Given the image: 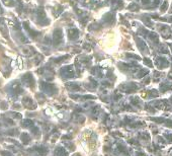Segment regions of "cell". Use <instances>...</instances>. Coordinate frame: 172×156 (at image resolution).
Here are the masks:
<instances>
[{
    "label": "cell",
    "instance_id": "obj_1",
    "mask_svg": "<svg viewBox=\"0 0 172 156\" xmlns=\"http://www.w3.org/2000/svg\"><path fill=\"white\" fill-rule=\"evenodd\" d=\"M158 29H159L160 32H161V36H162L163 38H165V39L171 38V36H172V31H171V29L169 28L168 25H158Z\"/></svg>",
    "mask_w": 172,
    "mask_h": 156
},
{
    "label": "cell",
    "instance_id": "obj_2",
    "mask_svg": "<svg viewBox=\"0 0 172 156\" xmlns=\"http://www.w3.org/2000/svg\"><path fill=\"white\" fill-rule=\"evenodd\" d=\"M63 38V32L61 29H56L55 32H54V41H55V44H59L61 43Z\"/></svg>",
    "mask_w": 172,
    "mask_h": 156
},
{
    "label": "cell",
    "instance_id": "obj_3",
    "mask_svg": "<svg viewBox=\"0 0 172 156\" xmlns=\"http://www.w3.org/2000/svg\"><path fill=\"white\" fill-rule=\"evenodd\" d=\"M68 36L70 40H76L79 37V32H78L77 29H70L68 31Z\"/></svg>",
    "mask_w": 172,
    "mask_h": 156
},
{
    "label": "cell",
    "instance_id": "obj_4",
    "mask_svg": "<svg viewBox=\"0 0 172 156\" xmlns=\"http://www.w3.org/2000/svg\"><path fill=\"white\" fill-rule=\"evenodd\" d=\"M113 20H114V15H113V13H111V12H108L103 16V22L106 23H113Z\"/></svg>",
    "mask_w": 172,
    "mask_h": 156
},
{
    "label": "cell",
    "instance_id": "obj_5",
    "mask_svg": "<svg viewBox=\"0 0 172 156\" xmlns=\"http://www.w3.org/2000/svg\"><path fill=\"white\" fill-rule=\"evenodd\" d=\"M147 38H149L151 41L156 42V43L158 42V35L155 34V32H148Z\"/></svg>",
    "mask_w": 172,
    "mask_h": 156
},
{
    "label": "cell",
    "instance_id": "obj_6",
    "mask_svg": "<svg viewBox=\"0 0 172 156\" xmlns=\"http://www.w3.org/2000/svg\"><path fill=\"white\" fill-rule=\"evenodd\" d=\"M136 42H137V44H138V47L140 48V50L141 51H144L145 49L147 48L146 46V44H145V42H143L141 40V39H138V38H136Z\"/></svg>",
    "mask_w": 172,
    "mask_h": 156
},
{
    "label": "cell",
    "instance_id": "obj_7",
    "mask_svg": "<svg viewBox=\"0 0 172 156\" xmlns=\"http://www.w3.org/2000/svg\"><path fill=\"white\" fill-rule=\"evenodd\" d=\"M142 19L144 20L145 25H146L147 26H149V28H151V26H152V22H151V20H150V19H149V17L143 16V17H142Z\"/></svg>",
    "mask_w": 172,
    "mask_h": 156
},
{
    "label": "cell",
    "instance_id": "obj_8",
    "mask_svg": "<svg viewBox=\"0 0 172 156\" xmlns=\"http://www.w3.org/2000/svg\"><path fill=\"white\" fill-rule=\"evenodd\" d=\"M129 9L131 11H137V10H139V5L136 3H132V4H130Z\"/></svg>",
    "mask_w": 172,
    "mask_h": 156
},
{
    "label": "cell",
    "instance_id": "obj_9",
    "mask_svg": "<svg viewBox=\"0 0 172 156\" xmlns=\"http://www.w3.org/2000/svg\"><path fill=\"white\" fill-rule=\"evenodd\" d=\"M167 7H168V2L167 1H164V3L162 4V6H161V11L162 12H164V11H166V9H167Z\"/></svg>",
    "mask_w": 172,
    "mask_h": 156
},
{
    "label": "cell",
    "instance_id": "obj_10",
    "mask_svg": "<svg viewBox=\"0 0 172 156\" xmlns=\"http://www.w3.org/2000/svg\"><path fill=\"white\" fill-rule=\"evenodd\" d=\"M141 2L143 5H150L151 0H141Z\"/></svg>",
    "mask_w": 172,
    "mask_h": 156
},
{
    "label": "cell",
    "instance_id": "obj_11",
    "mask_svg": "<svg viewBox=\"0 0 172 156\" xmlns=\"http://www.w3.org/2000/svg\"><path fill=\"white\" fill-rule=\"evenodd\" d=\"M159 3H160V0H154V2H153V7L158 6Z\"/></svg>",
    "mask_w": 172,
    "mask_h": 156
},
{
    "label": "cell",
    "instance_id": "obj_12",
    "mask_svg": "<svg viewBox=\"0 0 172 156\" xmlns=\"http://www.w3.org/2000/svg\"><path fill=\"white\" fill-rule=\"evenodd\" d=\"M168 20H169V22H172V15H171L170 17H169V19H168Z\"/></svg>",
    "mask_w": 172,
    "mask_h": 156
},
{
    "label": "cell",
    "instance_id": "obj_13",
    "mask_svg": "<svg viewBox=\"0 0 172 156\" xmlns=\"http://www.w3.org/2000/svg\"><path fill=\"white\" fill-rule=\"evenodd\" d=\"M170 12L172 13V4H171V7H170Z\"/></svg>",
    "mask_w": 172,
    "mask_h": 156
}]
</instances>
